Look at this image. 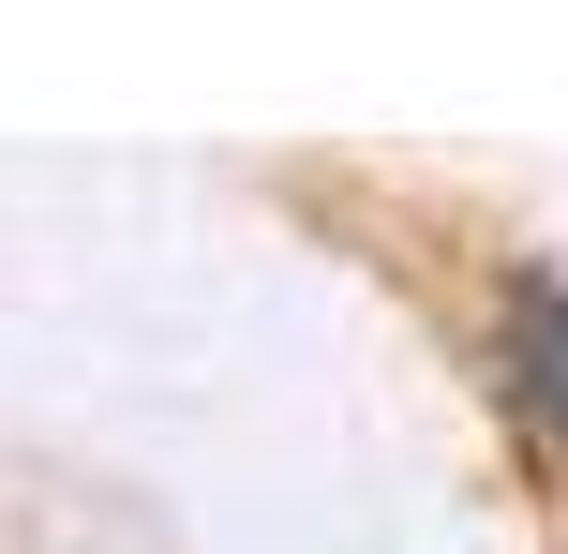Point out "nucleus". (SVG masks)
<instances>
[{"label": "nucleus", "instance_id": "f257e3e1", "mask_svg": "<svg viewBox=\"0 0 568 554\" xmlns=\"http://www.w3.org/2000/svg\"><path fill=\"white\" fill-rule=\"evenodd\" d=\"M509 375H524V405L568 435V270H509Z\"/></svg>", "mask_w": 568, "mask_h": 554}]
</instances>
